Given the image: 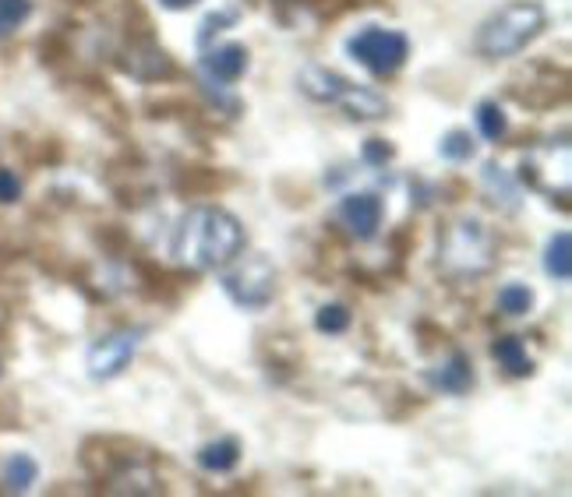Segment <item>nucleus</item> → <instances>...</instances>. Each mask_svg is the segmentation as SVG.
Instances as JSON below:
<instances>
[{
  "label": "nucleus",
  "instance_id": "6e6552de",
  "mask_svg": "<svg viewBox=\"0 0 572 497\" xmlns=\"http://www.w3.org/2000/svg\"><path fill=\"white\" fill-rule=\"evenodd\" d=\"M381 219H386V205L371 190H360V195H347L339 201V222L350 229V237L357 240H375Z\"/></svg>",
  "mask_w": 572,
  "mask_h": 497
},
{
  "label": "nucleus",
  "instance_id": "9d476101",
  "mask_svg": "<svg viewBox=\"0 0 572 497\" xmlns=\"http://www.w3.org/2000/svg\"><path fill=\"white\" fill-rule=\"evenodd\" d=\"M428 385L435 392L446 395H467L473 389V363L467 353H452L449 360H442L438 367L428 371Z\"/></svg>",
  "mask_w": 572,
  "mask_h": 497
},
{
  "label": "nucleus",
  "instance_id": "1a4fd4ad",
  "mask_svg": "<svg viewBox=\"0 0 572 497\" xmlns=\"http://www.w3.org/2000/svg\"><path fill=\"white\" fill-rule=\"evenodd\" d=\"M202 71L219 85H237L247 74V50L241 43H223L213 46L202 56Z\"/></svg>",
  "mask_w": 572,
  "mask_h": 497
},
{
  "label": "nucleus",
  "instance_id": "423d86ee",
  "mask_svg": "<svg viewBox=\"0 0 572 497\" xmlns=\"http://www.w3.org/2000/svg\"><path fill=\"white\" fill-rule=\"evenodd\" d=\"M139 350V332L131 329H113L100 335L85 353V371L92 381H113L127 371V363L135 360Z\"/></svg>",
  "mask_w": 572,
  "mask_h": 497
},
{
  "label": "nucleus",
  "instance_id": "4468645a",
  "mask_svg": "<svg viewBox=\"0 0 572 497\" xmlns=\"http://www.w3.org/2000/svg\"><path fill=\"white\" fill-rule=\"evenodd\" d=\"M491 356L499 360V367H502L505 374H512V377H530V374H533V360L527 356L523 339H517V335L494 339Z\"/></svg>",
  "mask_w": 572,
  "mask_h": 497
},
{
  "label": "nucleus",
  "instance_id": "f8f14e48",
  "mask_svg": "<svg viewBox=\"0 0 572 497\" xmlns=\"http://www.w3.org/2000/svg\"><path fill=\"white\" fill-rule=\"evenodd\" d=\"M241 442L237 437H216V442H208L205 448H198V466L213 476H226L234 473L237 463H241Z\"/></svg>",
  "mask_w": 572,
  "mask_h": 497
},
{
  "label": "nucleus",
  "instance_id": "9b49d317",
  "mask_svg": "<svg viewBox=\"0 0 572 497\" xmlns=\"http://www.w3.org/2000/svg\"><path fill=\"white\" fill-rule=\"evenodd\" d=\"M297 85H300L304 95H308V100H315V103H333V106L343 100V92L350 89V82L343 79V74L321 68V64H308V68H304L297 74Z\"/></svg>",
  "mask_w": 572,
  "mask_h": 497
},
{
  "label": "nucleus",
  "instance_id": "6ab92c4d",
  "mask_svg": "<svg viewBox=\"0 0 572 497\" xmlns=\"http://www.w3.org/2000/svg\"><path fill=\"white\" fill-rule=\"evenodd\" d=\"M477 131H481L484 142H499L505 138L509 131V121H505V110L494 103V100H484L481 106H477Z\"/></svg>",
  "mask_w": 572,
  "mask_h": 497
},
{
  "label": "nucleus",
  "instance_id": "412c9836",
  "mask_svg": "<svg viewBox=\"0 0 572 497\" xmlns=\"http://www.w3.org/2000/svg\"><path fill=\"white\" fill-rule=\"evenodd\" d=\"M354 324V314L350 308H343V303H326V308H318L315 314V329L321 335H343Z\"/></svg>",
  "mask_w": 572,
  "mask_h": 497
},
{
  "label": "nucleus",
  "instance_id": "f03ea898",
  "mask_svg": "<svg viewBox=\"0 0 572 497\" xmlns=\"http://www.w3.org/2000/svg\"><path fill=\"white\" fill-rule=\"evenodd\" d=\"M548 25V11L538 0H512V4L488 14L473 35V50L488 61H505V56L523 53Z\"/></svg>",
  "mask_w": 572,
  "mask_h": 497
},
{
  "label": "nucleus",
  "instance_id": "20e7f679",
  "mask_svg": "<svg viewBox=\"0 0 572 497\" xmlns=\"http://www.w3.org/2000/svg\"><path fill=\"white\" fill-rule=\"evenodd\" d=\"M343 50H347L350 61H357L365 71H371L375 79H389V74H396L407 64L410 40H407V32H399V29L365 25L343 43Z\"/></svg>",
  "mask_w": 572,
  "mask_h": 497
},
{
  "label": "nucleus",
  "instance_id": "a211bd4d",
  "mask_svg": "<svg viewBox=\"0 0 572 497\" xmlns=\"http://www.w3.org/2000/svg\"><path fill=\"white\" fill-rule=\"evenodd\" d=\"M484 187H488V195L494 198L491 205L494 208H505V213H517V205H512V201H517V184H512L509 177H505V169H499V166H494V163H488L484 166Z\"/></svg>",
  "mask_w": 572,
  "mask_h": 497
},
{
  "label": "nucleus",
  "instance_id": "0eeeda50",
  "mask_svg": "<svg viewBox=\"0 0 572 497\" xmlns=\"http://www.w3.org/2000/svg\"><path fill=\"white\" fill-rule=\"evenodd\" d=\"M572 159H569V145H559V174H555V145H544L538 152H530L523 159V184H530L533 190H544L548 198H569V174Z\"/></svg>",
  "mask_w": 572,
  "mask_h": 497
},
{
  "label": "nucleus",
  "instance_id": "5701e85b",
  "mask_svg": "<svg viewBox=\"0 0 572 497\" xmlns=\"http://www.w3.org/2000/svg\"><path fill=\"white\" fill-rule=\"evenodd\" d=\"M237 18H241L237 8H223V11H216V14H208L205 22H202V29H198V46H208V43H213V35H216L219 29H226V25H234Z\"/></svg>",
  "mask_w": 572,
  "mask_h": 497
},
{
  "label": "nucleus",
  "instance_id": "a878e982",
  "mask_svg": "<svg viewBox=\"0 0 572 497\" xmlns=\"http://www.w3.org/2000/svg\"><path fill=\"white\" fill-rule=\"evenodd\" d=\"M160 4H163L166 11H184V8H195L198 0H160Z\"/></svg>",
  "mask_w": 572,
  "mask_h": 497
},
{
  "label": "nucleus",
  "instance_id": "7ed1b4c3",
  "mask_svg": "<svg viewBox=\"0 0 572 497\" xmlns=\"http://www.w3.org/2000/svg\"><path fill=\"white\" fill-rule=\"evenodd\" d=\"M494 261V240L477 219L452 222L438 240V265L449 276H484Z\"/></svg>",
  "mask_w": 572,
  "mask_h": 497
},
{
  "label": "nucleus",
  "instance_id": "4be33fe9",
  "mask_svg": "<svg viewBox=\"0 0 572 497\" xmlns=\"http://www.w3.org/2000/svg\"><path fill=\"white\" fill-rule=\"evenodd\" d=\"M32 18V0H0V40L18 32Z\"/></svg>",
  "mask_w": 572,
  "mask_h": 497
},
{
  "label": "nucleus",
  "instance_id": "b1692460",
  "mask_svg": "<svg viewBox=\"0 0 572 497\" xmlns=\"http://www.w3.org/2000/svg\"><path fill=\"white\" fill-rule=\"evenodd\" d=\"M392 145L386 142V138H368L365 142V163L368 166H386V163H392Z\"/></svg>",
  "mask_w": 572,
  "mask_h": 497
},
{
  "label": "nucleus",
  "instance_id": "aec40b11",
  "mask_svg": "<svg viewBox=\"0 0 572 497\" xmlns=\"http://www.w3.org/2000/svg\"><path fill=\"white\" fill-rule=\"evenodd\" d=\"M473 152H477V145L470 138V131H463V127L446 131L442 142H438V156L446 163H467V159H473Z\"/></svg>",
  "mask_w": 572,
  "mask_h": 497
},
{
  "label": "nucleus",
  "instance_id": "dca6fc26",
  "mask_svg": "<svg viewBox=\"0 0 572 497\" xmlns=\"http://www.w3.org/2000/svg\"><path fill=\"white\" fill-rule=\"evenodd\" d=\"M544 272L555 282H569L572 279V237L565 229H559L555 237L544 247Z\"/></svg>",
  "mask_w": 572,
  "mask_h": 497
},
{
  "label": "nucleus",
  "instance_id": "2eb2a0df",
  "mask_svg": "<svg viewBox=\"0 0 572 497\" xmlns=\"http://www.w3.org/2000/svg\"><path fill=\"white\" fill-rule=\"evenodd\" d=\"M0 480H4V487L11 494H25L35 487V480H40V463L25 452H14V455H8L4 469H0Z\"/></svg>",
  "mask_w": 572,
  "mask_h": 497
},
{
  "label": "nucleus",
  "instance_id": "f257e3e1",
  "mask_svg": "<svg viewBox=\"0 0 572 497\" xmlns=\"http://www.w3.org/2000/svg\"><path fill=\"white\" fill-rule=\"evenodd\" d=\"M244 251V226L219 205H195L181 216L170 255L191 272H216Z\"/></svg>",
  "mask_w": 572,
  "mask_h": 497
},
{
  "label": "nucleus",
  "instance_id": "f3484780",
  "mask_svg": "<svg viewBox=\"0 0 572 497\" xmlns=\"http://www.w3.org/2000/svg\"><path fill=\"white\" fill-rule=\"evenodd\" d=\"M533 303H538V297L523 282H505L499 290V311L509 318H527L533 311Z\"/></svg>",
  "mask_w": 572,
  "mask_h": 497
},
{
  "label": "nucleus",
  "instance_id": "39448f33",
  "mask_svg": "<svg viewBox=\"0 0 572 497\" xmlns=\"http://www.w3.org/2000/svg\"><path fill=\"white\" fill-rule=\"evenodd\" d=\"M223 293L241 311H265L276 297V269L262 255L244 258L223 276Z\"/></svg>",
  "mask_w": 572,
  "mask_h": 497
},
{
  "label": "nucleus",
  "instance_id": "ddd939ff",
  "mask_svg": "<svg viewBox=\"0 0 572 497\" xmlns=\"http://www.w3.org/2000/svg\"><path fill=\"white\" fill-rule=\"evenodd\" d=\"M343 113H347L350 121H378L381 113H386L389 106H386V100H381L378 92H371V89H365V85H354L350 82V89L343 92V100L336 103Z\"/></svg>",
  "mask_w": 572,
  "mask_h": 497
},
{
  "label": "nucleus",
  "instance_id": "393cba45",
  "mask_svg": "<svg viewBox=\"0 0 572 497\" xmlns=\"http://www.w3.org/2000/svg\"><path fill=\"white\" fill-rule=\"evenodd\" d=\"M22 198V180L11 169H0V205H14Z\"/></svg>",
  "mask_w": 572,
  "mask_h": 497
}]
</instances>
